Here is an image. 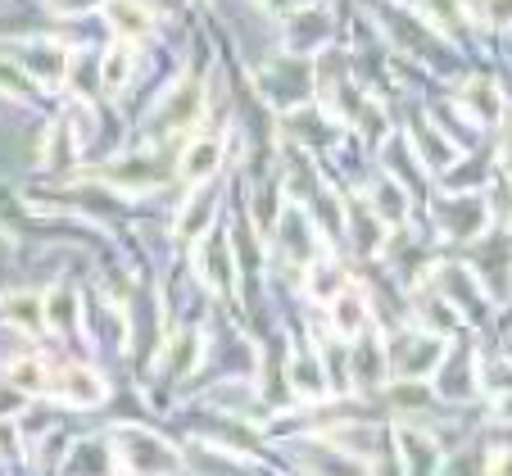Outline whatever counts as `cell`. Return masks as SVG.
Listing matches in <instances>:
<instances>
[{"label": "cell", "mask_w": 512, "mask_h": 476, "mask_svg": "<svg viewBox=\"0 0 512 476\" xmlns=\"http://www.w3.org/2000/svg\"><path fill=\"white\" fill-rule=\"evenodd\" d=\"M41 313H46V309H37V300H32V295H19V300H10V318L14 322H28L32 331L41 327Z\"/></svg>", "instance_id": "2e32d148"}, {"label": "cell", "mask_w": 512, "mask_h": 476, "mask_svg": "<svg viewBox=\"0 0 512 476\" xmlns=\"http://www.w3.org/2000/svg\"><path fill=\"white\" fill-rule=\"evenodd\" d=\"M10 386L23 390V395H46L50 381H46V368H41L37 359H23V363L10 368Z\"/></svg>", "instance_id": "7c38bea8"}, {"label": "cell", "mask_w": 512, "mask_h": 476, "mask_svg": "<svg viewBox=\"0 0 512 476\" xmlns=\"http://www.w3.org/2000/svg\"><path fill=\"white\" fill-rule=\"evenodd\" d=\"M200 254H204V282L213 291H232V250H227L223 236H209L200 245Z\"/></svg>", "instance_id": "8992f818"}, {"label": "cell", "mask_w": 512, "mask_h": 476, "mask_svg": "<svg viewBox=\"0 0 512 476\" xmlns=\"http://www.w3.org/2000/svg\"><path fill=\"white\" fill-rule=\"evenodd\" d=\"M46 318L50 322H64V327H68V322H73V295H68V291H50V300H46Z\"/></svg>", "instance_id": "e0dca14e"}, {"label": "cell", "mask_w": 512, "mask_h": 476, "mask_svg": "<svg viewBox=\"0 0 512 476\" xmlns=\"http://www.w3.org/2000/svg\"><path fill=\"white\" fill-rule=\"evenodd\" d=\"M23 87H28V73L0 59V91H23Z\"/></svg>", "instance_id": "ac0fdd59"}, {"label": "cell", "mask_w": 512, "mask_h": 476, "mask_svg": "<svg viewBox=\"0 0 512 476\" xmlns=\"http://www.w3.org/2000/svg\"><path fill=\"white\" fill-rule=\"evenodd\" d=\"M499 159H503V168L512 173V123L503 127V146H499Z\"/></svg>", "instance_id": "44dd1931"}, {"label": "cell", "mask_w": 512, "mask_h": 476, "mask_svg": "<svg viewBox=\"0 0 512 476\" xmlns=\"http://www.w3.org/2000/svg\"><path fill=\"white\" fill-rule=\"evenodd\" d=\"M200 109H204V87L186 78L164 96V105H159V123H164V132H182V127L200 123Z\"/></svg>", "instance_id": "7a4b0ae2"}, {"label": "cell", "mask_w": 512, "mask_h": 476, "mask_svg": "<svg viewBox=\"0 0 512 476\" xmlns=\"http://www.w3.org/2000/svg\"><path fill=\"white\" fill-rule=\"evenodd\" d=\"M213 209H218V200H213L209 191H195L191 200H186V209L177 214V232H182V236H200V232H209Z\"/></svg>", "instance_id": "52a82bcc"}, {"label": "cell", "mask_w": 512, "mask_h": 476, "mask_svg": "<svg viewBox=\"0 0 512 476\" xmlns=\"http://www.w3.org/2000/svg\"><path fill=\"white\" fill-rule=\"evenodd\" d=\"M50 395H59L64 404H78V408L100 404V399H105V381L87 368H68V372H59V377H50Z\"/></svg>", "instance_id": "277c9868"}, {"label": "cell", "mask_w": 512, "mask_h": 476, "mask_svg": "<svg viewBox=\"0 0 512 476\" xmlns=\"http://www.w3.org/2000/svg\"><path fill=\"white\" fill-rule=\"evenodd\" d=\"M91 5H105V0H55L59 14H82V10H91Z\"/></svg>", "instance_id": "ffe728a7"}, {"label": "cell", "mask_w": 512, "mask_h": 476, "mask_svg": "<svg viewBox=\"0 0 512 476\" xmlns=\"http://www.w3.org/2000/svg\"><path fill=\"white\" fill-rule=\"evenodd\" d=\"M485 476H512V449H494L490 463H485Z\"/></svg>", "instance_id": "d6986e66"}, {"label": "cell", "mask_w": 512, "mask_h": 476, "mask_svg": "<svg viewBox=\"0 0 512 476\" xmlns=\"http://www.w3.org/2000/svg\"><path fill=\"white\" fill-rule=\"evenodd\" d=\"M218 164H223V136H213V132L195 136L182 155V173L191 177V182H209V177L218 173Z\"/></svg>", "instance_id": "5b68a950"}, {"label": "cell", "mask_w": 512, "mask_h": 476, "mask_svg": "<svg viewBox=\"0 0 512 476\" xmlns=\"http://www.w3.org/2000/svg\"><path fill=\"white\" fill-rule=\"evenodd\" d=\"M109 19H114V28L123 32L127 41H136V37L150 32V14H145L136 0H109Z\"/></svg>", "instance_id": "ba28073f"}, {"label": "cell", "mask_w": 512, "mask_h": 476, "mask_svg": "<svg viewBox=\"0 0 512 476\" xmlns=\"http://www.w3.org/2000/svg\"><path fill=\"white\" fill-rule=\"evenodd\" d=\"M377 214L390 218V223H399V218H404V195H399L395 182H381V191H377Z\"/></svg>", "instance_id": "9a60e30c"}, {"label": "cell", "mask_w": 512, "mask_h": 476, "mask_svg": "<svg viewBox=\"0 0 512 476\" xmlns=\"http://www.w3.org/2000/svg\"><path fill=\"white\" fill-rule=\"evenodd\" d=\"M422 10L435 28H445V32H454L463 23V0H422Z\"/></svg>", "instance_id": "4fadbf2b"}, {"label": "cell", "mask_w": 512, "mask_h": 476, "mask_svg": "<svg viewBox=\"0 0 512 476\" xmlns=\"http://www.w3.org/2000/svg\"><path fill=\"white\" fill-rule=\"evenodd\" d=\"M118 458H123V472L127 476H164V472H177V454L155 440L150 431H123L118 436Z\"/></svg>", "instance_id": "6da1fadb"}, {"label": "cell", "mask_w": 512, "mask_h": 476, "mask_svg": "<svg viewBox=\"0 0 512 476\" xmlns=\"http://www.w3.org/2000/svg\"><path fill=\"white\" fill-rule=\"evenodd\" d=\"M463 100L476 109V118H481V123H490V118L499 114V91H490V87H485V82H472Z\"/></svg>", "instance_id": "5bb4252c"}, {"label": "cell", "mask_w": 512, "mask_h": 476, "mask_svg": "<svg viewBox=\"0 0 512 476\" xmlns=\"http://www.w3.org/2000/svg\"><path fill=\"white\" fill-rule=\"evenodd\" d=\"M127 73H132V46L118 41V46L105 50V64H100V87L105 91H123Z\"/></svg>", "instance_id": "9c48e42d"}, {"label": "cell", "mask_w": 512, "mask_h": 476, "mask_svg": "<svg viewBox=\"0 0 512 476\" xmlns=\"http://www.w3.org/2000/svg\"><path fill=\"white\" fill-rule=\"evenodd\" d=\"M331 313H336V327L345 331V336H358V331L368 327V309H363V300H358V295L340 291L336 300H331Z\"/></svg>", "instance_id": "8fae6325"}, {"label": "cell", "mask_w": 512, "mask_h": 476, "mask_svg": "<svg viewBox=\"0 0 512 476\" xmlns=\"http://www.w3.org/2000/svg\"><path fill=\"white\" fill-rule=\"evenodd\" d=\"M281 250H286L290 259H309L313 227L304 223V214H286V223H281Z\"/></svg>", "instance_id": "30bf717a"}, {"label": "cell", "mask_w": 512, "mask_h": 476, "mask_svg": "<svg viewBox=\"0 0 512 476\" xmlns=\"http://www.w3.org/2000/svg\"><path fill=\"white\" fill-rule=\"evenodd\" d=\"M105 177L136 195V191H155L159 182H168V164H159L155 155H132V159H123V164L105 168Z\"/></svg>", "instance_id": "3957f363"}]
</instances>
